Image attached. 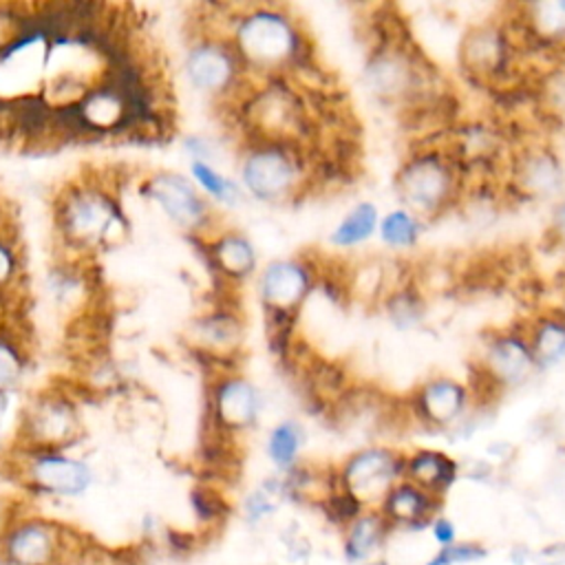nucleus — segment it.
<instances>
[{
  "label": "nucleus",
  "instance_id": "nucleus-33",
  "mask_svg": "<svg viewBox=\"0 0 565 565\" xmlns=\"http://www.w3.org/2000/svg\"><path fill=\"white\" fill-rule=\"evenodd\" d=\"M20 373H22V358L18 349L9 340L0 338V391H7L9 386H13Z\"/></svg>",
  "mask_w": 565,
  "mask_h": 565
},
{
  "label": "nucleus",
  "instance_id": "nucleus-29",
  "mask_svg": "<svg viewBox=\"0 0 565 565\" xmlns=\"http://www.w3.org/2000/svg\"><path fill=\"white\" fill-rule=\"evenodd\" d=\"M386 311H388V316H391L395 327L411 329V327H415L422 320L424 302H422V298L415 291L402 289V291H397V294H393L388 298Z\"/></svg>",
  "mask_w": 565,
  "mask_h": 565
},
{
  "label": "nucleus",
  "instance_id": "nucleus-30",
  "mask_svg": "<svg viewBox=\"0 0 565 565\" xmlns=\"http://www.w3.org/2000/svg\"><path fill=\"white\" fill-rule=\"evenodd\" d=\"M201 335L210 344L225 347V344L234 342L241 335V331H238V324L234 322L232 316H210L201 324Z\"/></svg>",
  "mask_w": 565,
  "mask_h": 565
},
{
  "label": "nucleus",
  "instance_id": "nucleus-2",
  "mask_svg": "<svg viewBox=\"0 0 565 565\" xmlns=\"http://www.w3.org/2000/svg\"><path fill=\"white\" fill-rule=\"evenodd\" d=\"M395 190L415 216H433L441 212L457 192V174L448 157L426 150L411 157L395 174Z\"/></svg>",
  "mask_w": 565,
  "mask_h": 565
},
{
  "label": "nucleus",
  "instance_id": "nucleus-27",
  "mask_svg": "<svg viewBox=\"0 0 565 565\" xmlns=\"http://www.w3.org/2000/svg\"><path fill=\"white\" fill-rule=\"evenodd\" d=\"M190 172H192V179L196 181V185L207 194L212 196L214 201L223 203V205H236L241 201V188L223 177L216 168H212L207 161H199V159H192L190 163Z\"/></svg>",
  "mask_w": 565,
  "mask_h": 565
},
{
  "label": "nucleus",
  "instance_id": "nucleus-24",
  "mask_svg": "<svg viewBox=\"0 0 565 565\" xmlns=\"http://www.w3.org/2000/svg\"><path fill=\"white\" fill-rule=\"evenodd\" d=\"M366 82L380 95H397L411 84L408 64L395 53H377L366 66Z\"/></svg>",
  "mask_w": 565,
  "mask_h": 565
},
{
  "label": "nucleus",
  "instance_id": "nucleus-15",
  "mask_svg": "<svg viewBox=\"0 0 565 565\" xmlns=\"http://www.w3.org/2000/svg\"><path fill=\"white\" fill-rule=\"evenodd\" d=\"M441 497H435L419 486L411 483L408 479H399L384 497L380 503V514L395 525H406V527H422L430 525L433 519H437V512L441 508Z\"/></svg>",
  "mask_w": 565,
  "mask_h": 565
},
{
  "label": "nucleus",
  "instance_id": "nucleus-31",
  "mask_svg": "<svg viewBox=\"0 0 565 565\" xmlns=\"http://www.w3.org/2000/svg\"><path fill=\"white\" fill-rule=\"evenodd\" d=\"M192 505L205 523L221 521L227 514V505H225L223 497L212 488H196L192 492Z\"/></svg>",
  "mask_w": 565,
  "mask_h": 565
},
{
  "label": "nucleus",
  "instance_id": "nucleus-34",
  "mask_svg": "<svg viewBox=\"0 0 565 565\" xmlns=\"http://www.w3.org/2000/svg\"><path fill=\"white\" fill-rule=\"evenodd\" d=\"M274 499H271V490L265 488V490H258V492H252L249 499L245 501V512L252 521L269 514L274 510Z\"/></svg>",
  "mask_w": 565,
  "mask_h": 565
},
{
  "label": "nucleus",
  "instance_id": "nucleus-35",
  "mask_svg": "<svg viewBox=\"0 0 565 565\" xmlns=\"http://www.w3.org/2000/svg\"><path fill=\"white\" fill-rule=\"evenodd\" d=\"M18 274V260L13 249L0 241V287H7Z\"/></svg>",
  "mask_w": 565,
  "mask_h": 565
},
{
  "label": "nucleus",
  "instance_id": "nucleus-14",
  "mask_svg": "<svg viewBox=\"0 0 565 565\" xmlns=\"http://www.w3.org/2000/svg\"><path fill=\"white\" fill-rule=\"evenodd\" d=\"M470 391L446 375L426 380L415 393V408L419 417L433 426L455 424L468 408Z\"/></svg>",
  "mask_w": 565,
  "mask_h": 565
},
{
  "label": "nucleus",
  "instance_id": "nucleus-4",
  "mask_svg": "<svg viewBox=\"0 0 565 565\" xmlns=\"http://www.w3.org/2000/svg\"><path fill=\"white\" fill-rule=\"evenodd\" d=\"M300 181V161L282 141H258L243 157L241 183L258 201L289 199Z\"/></svg>",
  "mask_w": 565,
  "mask_h": 565
},
{
  "label": "nucleus",
  "instance_id": "nucleus-9",
  "mask_svg": "<svg viewBox=\"0 0 565 565\" xmlns=\"http://www.w3.org/2000/svg\"><path fill=\"white\" fill-rule=\"evenodd\" d=\"M241 60L232 46V42L221 40H203L194 44L185 55V75L190 84L210 95L225 93L238 77Z\"/></svg>",
  "mask_w": 565,
  "mask_h": 565
},
{
  "label": "nucleus",
  "instance_id": "nucleus-28",
  "mask_svg": "<svg viewBox=\"0 0 565 565\" xmlns=\"http://www.w3.org/2000/svg\"><path fill=\"white\" fill-rule=\"evenodd\" d=\"M322 510H324V516L335 523V525H351L366 508L347 490L342 488L340 483V477H338V486H333L324 497H322Z\"/></svg>",
  "mask_w": 565,
  "mask_h": 565
},
{
  "label": "nucleus",
  "instance_id": "nucleus-19",
  "mask_svg": "<svg viewBox=\"0 0 565 565\" xmlns=\"http://www.w3.org/2000/svg\"><path fill=\"white\" fill-rule=\"evenodd\" d=\"M391 523L380 510H364L351 525L344 527V554L349 561H369L382 545Z\"/></svg>",
  "mask_w": 565,
  "mask_h": 565
},
{
  "label": "nucleus",
  "instance_id": "nucleus-10",
  "mask_svg": "<svg viewBox=\"0 0 565 565\" xmlns=\"http://www.w3.org/2000/svg\"><path fill=\"white\" fill-rule=\"evenodd\" d=\"M148 192L157 201V205L166 212V216L174 221L179 227L196 232L207 225L210 221L207 201L199 194V190L190 179L174 172H161L150 179Z\"/></svg>",
  "mask_w": 565,
  "mask_h": 565
},
{
  "label": "nucleus",
  "instance_id": "nucleus-23",
  "mask_svg": "<svg viewBox=\"0 0 565 565\" xmlns=\"http://www.w3.org/2000/svg\"><path fill=\"white\" fill-rule=\"evenodd\" d=\"M377 225H380V212L375 203L360 201L340 218L329 241L335 247H355L369 241L377 232Z\"/></svg>",
  "mask_w": 565,
  "mask_h": 565
},
{
  "label": "nucleus",
  "instance_id": "nucleus-37",
  "mask_svg": "<svg viewBox=\"0 0 565 565\" xmlns=\"http://www.w3.org/2000/svg\"><path fill=\"white\" fill-rule=\"evenodd\" d=\"M554 227H556V234L565 241V199L558 203L556 207V214H554Z\"/></svg>",
  "mask_w": 565,
  "mask_h": 565
},
{
  "label": "nucleus",
  "instance_id": "nucleus-3",
  "mask_svg": "<svg viewBox=\"0 0 565 565\" xmlns=\"http://www.w3.org/2000/svg\"><path fill=\"white\" fill-rule=\"evenodd\" d=\"M86 547L71 530L44 519L15 523L2 536V558L7 565H66L86 558Z\"/></svg>",
  "mask_w": 565,
  "mask_h": 565
},
{
  "label": "nucleus",
  "instance_id": "nucleus-16",
  "mask_svg": "<svg viewBox=\"0 0 565 565\" xmlns=\"http://www.w3.org/2000/svg\"><path fill=\"white\" fill-rule=\"evenodd\" d=\"M459 475V466L452 457L441 450L419 448L413 455L404 457V479L419 486L422 490L441 497L455 483Z\"/></svg>",
  "mask_w": 565,
  "mask_h": 565
},
{
  "label": "nucleus",
  "instance_id": "nucleus-5",
  "mask_svg": "<svg viewBox=\"0 0 565 565\" xmlns=\"http://www.w3.org/2000/svg\"><path fill=\"white\" fill-rule=\"evenodd\" d=\"M338 477L366 510H377L386 492L404 479V455L386 446L362 448L342 463Z\"/></svg>",
  "mask_w": 565,
  "mask_h": 565
},
{
  "label": "nucleus",
  "instance_id": "nucleus-25",
  "mask_svg": "<svg viewBox=\"0 0 565 565\" xmlns=\"http://www.w3.org/2000/svg\"><path fill=\"white\" fill-rule=\"evenodd\" d=\"M380 241L391 249H408L419 238V218L406 207H395L380 218Z\"/></svg>",
  "mask_w": 565,
  "mask_h": 565
},
{
  "label": "nucleus",
  "instance_id": "nucleus-21",
  "mask_svg": "<svg viewBox=\"0 0 565 565\" xmlns=\"http://www.w3.org/2000/svg\"><path fill=\"white\" fill-rule=\"evenodd\" d=\"M527 340L539 369H550L565 360V320L561 313L536 318Z\"/></svg>",
  "mask_w": 565,
  "mask_h": 565
},
{
  "label": "nucleus",
  "instance_id": "nucleus-18",
  "mask_svg": "<svg viewBox=\"0 0 565 565\" xmlns=\"http://www.w3.org/2000/svg\"><path fill=\"white\" fill-rule=\"evenodd\" d=\"M210 258L214 267L234 280L247 278L256 269V249L238 232H225L210 245Z\"/></svg>",
  "mask_w": 565,
  "mask_h": 565
},
{
  "label": "nucleus",
  "instance_id": "nucleus-6",
  "mask_svg": "<svg viewBox=\"0 0 565 565\" xmlns=\"http://www.w3.org/2000/svg\"><path fill=\"white\" fill-rule=\"evenodd\" d=\"M121 223L110 196L95 188H77L60 205V225L66 238L77 247L104 243Z\"/></svg>",
  "mask_w": 565,
  "mask_h": 565
},
{
  "label": "nucleus",
  "instance_id": "nucleus-36",
  "mask_svg": "<svg viewBox=\"0 0 565 565\" xmlns=\"http://www.w3.org/2000/svg\"><path fill=\"white\" fill-rule=\"evenodd\" d=\"M430 532H433L435 541H437L441 547H448V545L457 543V532H455V525H452L448 519H444V516H437V519H433V523H430Z\"/></svg>",
  "mask_w": 565,
  "mask_h": 565
},
{
  "label": "nucleus",
  "instance_id": "nucleus-1",
  "mask_svg": "<svg viewBox=\"0 0 565 565\" xmlns=\"http://www.w3.org/2000/svg\"><path fill=\"white\" fill-rule=\"evenodd\" d=\"M232 46L243 66L280 71L300 57L302 33L285 9L267 4L238 18Z\"/></svg>",
  "mask_w": 565,
  "mask_h": 565
},
{
  "label": "nucleus",
  "instance_id": "nucleus-26",
  "mask_svg": "<svg viewBox=\"0 0 565 565\" xmlns=\"http://www.w3.org/2000/svg\"><path fill=\"white\" fill-rule=\"evenodd\" d=\"M302 446V430L296 422H280L269 430L267 455L280 470H291L296 466L298 452Z\"/></svg>",
  "mask_w": 565,
  "mask_h": 565
},
{
  "label": "nucleus",
  "instance_id": "nucleus-11",
  "mask_svg": "<svg viewBox=\"0 0 565 565\" xmlns=\"http://www.w3.org/2000/svg\"><path fill=\"white\" fill-rule=\"evenodd\" d=\"M536 360L527 335L505 331L488 340L483 353V373L499 386H519L534 371Z\"/></svg>",
  "mask_w": 565,
  "mask_h": 565
},
{
  "label": "nucleus",
  "instance_id": "nucleus-17",
  "mask_svg": "<svg viewBox=\"0 0 565 565\" xmlns=\"http://www.w3.org/2000/svg\"><path fill=\"white\" fill-rule=\"evenodd\" d=\"M521 190L534 196H550L561 190L563 170L558 157L547 150H530L516 161L514 172Z\"/></svg>",
  "mask_w": 565,
  "mask_h": 565
},
{
  "label": "nucleus",
  "instance_id": "nucleus-32",
  "mask_svg": "<svg viewBox=\"0 0 565 565\" xmlns=\"http://www.w3.org/2000/svg\"><path fill=\"white\" fill-rule=\"evenodd\" d=\"M481 556H486V550L479 543H452L448 547H441L426 565H455L477 561Z\"/></svg>",
  "mask_w": 565,
  "mask_h": 565
},
{
  "label": "nucleus",
  "instance_id": "nucleus-22",
  "mask_svg": "<svg viewBox=\"0 0 565 565\" xmlns=\"http://www.w3.org/2000/svg\"><path fill=\"white\" fill-rule=\"evenodd\" d=\"M525 29L541 44L565 42V0H541L525 7Z\"/></svg>",
  "mask_w": 565,
  "mask_h": 565
},
{
  "label": "nucleus",
  "instance_id": "nucleus-12",
  "mask_svg": "<svg viewBox=\"0 0 565 565\" xmlns=\"http://www.w3.org/2000/svg\"><path fill=\"white\" fill-rule=\"evenodd\" d=\"M26 475L38 490L57 497H77L93 481V472L84 461L55 450L33 452Z\"/></svg>",
  "mask_w": 565,
  "mask_h": 565
},
{
  "label": "nucleus",
  "instance_id": "nucleus-38",
  "mask_svg": "<svg viewBox=\"0 0 565 565\" xmlns=\"http://www.w3.org/2000/svg\"><path fill=\"white\" fill-rule=\"evenodd\" d=\"M561 318L565 320V302H563V307H561Z\"/></svg>",
  "mask_w": 565,
  "mask_h": 565
},
{
  "label": "nucleus",
  "instance_id": "nucleus-13",
  "mask_svg": "<svg viewBox=\"0 0 565 565\" xmlns=\"http://www.w3.org/2000/svg\"><path fill=\"white\" fill-rule=\"evenodd\" d=\"M258 391L241 375H227L212 388V419L225 433L249 428L258 417Z\"/></svg>",
  "mask_w": 565,
  "mask_h": 565
},
{
  "label": "nucleus",
  "instance_id": "nucleus-7",
  "mask_svg": "<svg viewBox=\"0 0 565 565\" xmlns=\"http://www.w3.org/2000/svg\"><path fill=\"white\" fill-rule=\"evenodd\" d=\"M22 428L33 452H60V448L77 439L79 417L66 399L42 397L26 411Z\"/></svg>",
  "mask_w": 565,
  "mask_h": 565
},
{
  "label": "nucleus",
  "instance_id": "nucleus-20",
  "mask_svg": "<svg viewBox=\"0 0 565 565\" xmlns=\"http://www.w3.org/2000/svg\"><path fill=\"white\" fill-rule=\"evenodd\" d=\"M505 38L497 29H477L466 38L463 57L475 73H497L505 66Z\"/></svg>",
  "mask_w": 565,
  "mask_h": 565
},
{
  "label": "nucleus",
  "instance_id": "nucleus-8",
  "mask_svg": "<svg viewBox=\"0 0 565 565\" xmlns=\"http://www.w3.org/2000/svg\"><path fill=\"white\" fill-rule=\"evenodd\" d=\"M313 282L316 276L311 267L298 258H280L269 263L258 278L265 311L296 313L313 289Z\"/></svg>",
  "mask_w": 565,
  "mask_h": 565
}]
</instances>
